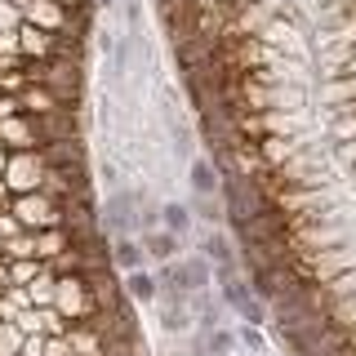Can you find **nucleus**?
<instances>
[{"label":"nucleus","mask_w":356,"mask_h":356,"mask_svg":"<svg viewBox=\"0 0 356 356\" xmlns=\"http://www.w3.org/2000/svg\"><path fill=\"white\" fill-rule=\"evenodd\" d=\"M218 281H222V298H227V307H236V316L245 321V325H267L263 298L250 294V289L236 281V272H218Z\"/></svg>","instance_id":"f257e3e1"},{"label":"nucleus","mask_w":356,"mask_h":356,"mask_svg":"<svg viewBox=\"0 0 356 356\" xmlns=\"http://www.w3.org/2000/svg\"><path fill=\"white\" fill-rule=\"evenodd\" d=\"M134 222H138V214H134V196L129 192L107 196V232L111 236H129Z\"/></svg>","instance_id":"f03ea898"},{"label":"nucleus","mask_w":356,"mask_h":356,"mask_svg":"<svg viewBox=\"0 0 356 356\" xmlns=\"http://www.w3.org/2000/svg\"><path fill=\"white\" fill-rule=\"evenodd\" d=\"M161 227L174 232V236H187V227H192V205H183V200L161 205Z\"/></svg>","instance_id":"7ed1b4c3"},{"label":"nucleus","mask_w":356,"mask_h":356,"mask_svg":"<svg viewBox=\"0 0 356 356\" xmlns=\"http://www.w3.org/2000/svg\"><path fill=\"white\" fill-rule=\"evenodd\" d=\"M125 285H129V298H138V303H152V298L161 294L156 276H152V272H143V267H134V272H125Z\"/></svg>","instance_id":"20e7f679"},{"label":"nucleus","mask_w":356,"mask_h":356,"mask_svg":"<svg viewBox=\"0 0 356 356\" xmlns=\"http://www.w3.org/2000/svg\"><path fill=\"white\" fill-rule=\"evenodd\" d=\"M178 241H183V236H174V232H147V236H143L147 254H152V259H161V263H170V259H174Z\"/></svg>","instance_id":"39448f33"},{"label":"nucleus","mask_w":356,"mask_h":356,"mask_svg":"<svg viewBox=\"0 0 356 356\" xmlns=\"http://www.w3.org/2000/svg\"><path fill=\"white\" fill-rule=\"evenodd\" d=\"M205 259H214L218 272H236V267H232V245H227V236H218V232L205 236Z\"/></svg>","instance_id":"423d86ee"},{"label":"nucleus","mask_w":356,"mask_h":356,"mask_svg":"<svg viewBox=\"0 0 356 356\" xmlns=\"http://www.w3.org/2000/svg\"><path fill=\"white\" fill-rule=\"evenodd\" d=\"M111 263L125 267V272H134V267L143 263V250H138V245H134L129 236H116V245H111Z\"/></svg>","instance_id":"0eeeda50"},{"label":"nucleus","mask_w":356,"mask_h":356,"mask_svg":"<svg viewBox=\"0 0 356 356\" xmlns=\"http://www.w3.org/2000/svg\"><path fill=\"white\" fill-rule=\"evenodd\" d=\"M192 187H196V196H214L218 192V174H214V165H209V161H196L192 165Z\"/></svg>","instance_id":"6e6552de"},{"label":"nucleus","mask_w":356,"mask_h":356,"mask_svg":"<svg viewBox=\"0 0 356 356\" xmlns=\"http://www.w3.org/2000/svg\"><path fill=\"white\" fill-rule=\"evenodd\" d=\"M232 348H236V334H227V330H205V348H200V352H209V356H227Z\"/></svg>","instance_id":"1a4fd4ad"},{"label":"nucleus","mask_w":356,"mask_h":356,"mask_svg":"<svg viewBox=\"0 0 356 356\" xmlns=\"http://www.w3.org/2000/svg\"><path fill=\"white\" fill-rule=\"evenodd\" d=\"M241 343H245L250 352H263V348H267L263 334H259V325H245V330H241Z\"/></svg>","instance_id":"9d476101"},{"label":"nucleus","mask_w":356,"mask_h":356,"mask_svg":"<svg viewBox=\"0 0 356 356\" xmlns=\"http://www.w3.org/2000/svg\"><path fill=\"white\" fill-rule=\"evenodd\" d=\"M196 209H200V218H218V200L214 196H196Z\"/></svg>","instance_id":"9b49d317"},{"label":"nucleus","mask_w":356,"mask_h":356,"mask_svg":"<svg viewBox=\"0 0 356 356\" xmlns=\"http://www.w3.org/2000/svg\"><path fill=\"white\" fill-rule=\"evenodd\" d=\"M98 5H111V0H98Z\"/></svg>","instance_id":"f8f14e48"},{"label":"nucleus","mask_w":356,"mask_h":356,"mask_svg":"<svg viewBox=\"0 0 356 356\" xmlns=\"http://www.w3.org/2000/svg\"><path fill=\"white\" fill-rule=\"evenodd\" d=\"M196 356H209V352H196Z\"/></svg>","instance_id":"ddd939ff"}]
</instances>
